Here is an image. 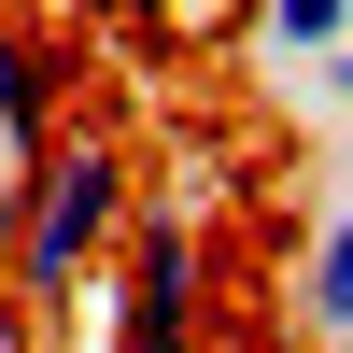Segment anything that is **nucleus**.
<instances>
[{
  "mask_svg": "<svg viewBox=\"0 0 353 353\" xmlns=\"http://www.w3.org/2000/svg\"><path fill=\"white\" fill-rule=\"evenodd\" d=\"M57 128H71V71H57V43L28 14H0V170H28Z\"/></svg>",
  "mask_w": 353,
  "mask_h": 353,
  "instance_id": "obj_3",
  "label": "nucleus"
},
{
  "mask_svg": "<svg viewBox=\"0 0 353 353\" xmlns=\"http://www.w3.org/2000/svg\"><path fill=\"white\" fill-rule=\"evenodd\" d=\"M297 99H311V113H353V28H339V43H325V71H311Z\"/></svg>",
  "mask_w": 353,
  "mask_h": 353,
  "instance_id": "obj_6",
  "label": "nucleus"
},
{
  "mask_svg": "<svg viewBox=\"0 0 353 353\" xmlns=\"http://www.w3.org/2000/svg\"><path fill=\"white\" fill-rule=\"evenodd\" d=\"M0 254H14V170H0Z\"/></svg>",
  "mask_w": 353,
  "mask_h": 353,
  "instance_id": "obj_7",
  "label": "nucleus"
},
{
  "mask_svg": "<svg viewBox=\"0 0 353 353\" xmlns=\"http://www.w3.org/2000/svg\"><path fill=\"white\" fill-rule=\"evenodd\" d=\"M297 325L353 353V198H339L325 226H311V254H297Z\"/></svg>",
  "mask_w": 353,
  "mask_h": 353,
  "instance_id": "obj_5",
  "label": "nucleus"
},
{
  "mask_svg": "<svg viewBox=\"0 0 353 353\" xmlns=\"http://www.w3.org/2000/svg\"><path fill=\"white\" fill-rule=\"evenodd\" d=\"M99 283H113V353H212V241L184 226V198H141Z\"/></svg>",
  "mask_w": 353,
  "mask_h": 353,
  "instance_id": "obj_2",
  "label": "nucleus"
},
{
  "mask_svg": "<svg viewBox=\"0 0 353 353\" xmlns=\"http://www.w3.org/2000/svg\"><path fill=\"white\" fill-rule=\"evenodd\" d=\"M339 28H353V0H254V14H241V43H254V71L297 99V85L325 71V43H339Z\"/></svg>",
  "mask_w": 353,
  "mask_h": 353,
  "instance_id": "obj_4",
  "label": "nucleus"
},
{
  "mask_svg": "<svg viewBox=\"0 0 353 353\" xmlns=\"http://www.w3.org/2000/svg\"><path fill=\"white\" fill-rule=\"evenodd\" d=\"M141 212V170L113 128H57L43 156L14 170V254H0V283H14L28 311H71L85 283L113 269V241H128Z\"/></svg>",
  "mask_w": 353,
  "mask_h": 353,
  "instance_id": "obj_1",
  "label": "nucleus"
}]
</instances>
